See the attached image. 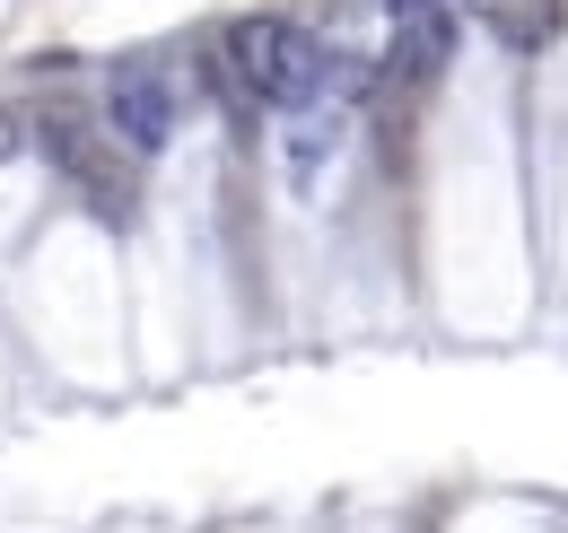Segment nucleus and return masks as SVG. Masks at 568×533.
I'll return each instance as SVG.
<instances>
[{
  "label": "nucleus",
  "mask_w": 568,
  "mask_h": 533,
  "mask_svg": "<svg viewBox=\"0 0 568 533\" xmlns=\"http://www.w3.org/2000/svg\"><path fill=\"white\" fill-rule=\"evenodd\" d=\"M227 70L245 79V97L281 105V114H315L333 97V44L306 36L297 18H236L227 27Z\"/></svg>",
  "instance_id": "nucleus-1"
},
{
  "label": "nucleus",
  "mask_w": 568,
  "mask_h": 533,
  "mask_svg": "<svg viewBox=\"0 0 568 533\" xmlns=\"http://www.w3.org/2000/svg\"><path fill=\"white\" fill-rule=\"evenodd\" d=\"M184 123V97L158 62H114L105 70V140L123 158H166V140Z\"/></svg>",
  "instance_id": "nucleus-2"
},
{
  "label": "nucleus",
  "mask_w": 568,
  "mask_h": 533,
  "mask_svg": "<svg viewBox=\"0 0 568 533\" xmlns=\"http://www.w3.org/2000/svg\"><path fill=\"white\" fill-rule=\"evenodd\" d=\"M36 140H44V158H53L62 175H71V193L88 201L97 219H114V228H123V219L141 210V184H132V158H123L114 140H97L88 123H62V114H53V123H44Z\"/></svg>",
  "instance_id": "nucleus-3"
},
{
  "label": "nucleus",
  "mask_w": 568,
  "mask_h": 533,
  "mask_svg": "<svg viewBox=\"0 0 568 533\" xmlns=\"http://www.w3.org/2000/svg\"><path fill=\"white\" fill-rule=\"evenodd\" d=\"M455 44H464V27H455L446 0H394V36H385L394 79H437L455 62Z\"/></svg>",
  "instance_id": "nucleus-4"
},
{
  "label": "nucleus",
  "mask_w": 568,
  "mask_h": 533,
  "mask_svg": "<svg viewBox=\"0 0 568 533\" xmlns=\"http://www.w3.org/2000/svg\"><path fill=\"white\" fill-rule=\"evenodd\" d=\"M333 149H342V114H297V132H288V184L315 193V175H324Z\"/></svg>",
  "instance_id": "nucleus-5"
},
{
  "label": "nucleus",
  "mask_w": 568,
  "mask_h": 533,
  "mask_svg": "<svg viewBox=\"0 0 568 533\" xmlns=\"http://www.w3.org/2000/svg\"><path fill=\"white\" fill-rule=\"evenodd\" d=\"M481 9H490V27L507 36V44H516V53L560 36V0H481Z\"/></svg>",
  "instance_id": "nucleus-6"
},
{
  "label": "nucleus",
  "mask_w": 568,
  "mask_h": 533,
  "mask_svg": "<svg viewBox=\"0 0 568 533\" xmlns=\"http://www.w3.org/2000/svg\"><path fill=\"white\" fill-rule=\"evenodd\" d=\"M18 140H27V123H18V114H9V105H0V167H9V158H18Z\"/></svg>",
  "instance_id": "nucleus-7"
}]
</instances>
